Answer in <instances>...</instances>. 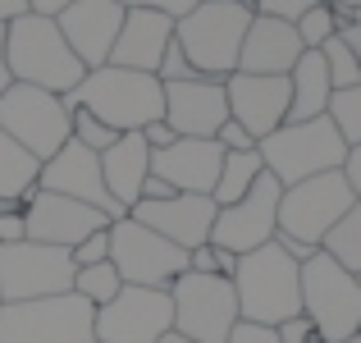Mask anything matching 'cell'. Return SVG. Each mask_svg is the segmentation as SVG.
<instances>
[{"mask_svg": "<svg viewBox=\"0 0 361 343\" xmlns=\"http://www.w3.org/2000/svg\"><path fill=\"white\" fill-rule=\"evenodd\" d=\"M64 106L97 114L115 133H142L147 124L165 119V83L156 73L101 64V69L82 73V83L64 97Z\"/></svg>", "mask_w": 361, "mask_h": 343, "instance_id": "6da1fadb", "label": "cell"}, {"mask_svg": "<svg viewBox=\"0 0 361 343\" xmlns=\"http://www.w3.org/2000/svg\"><path fill=\"white\" fill-rule=\"evenodd\" d=\"M252 18H256V5H247V0H202L197 9H188L178 18L174 42L183 46L197 78L224 83L229 73H238V55H243Z\"/></svg>", "mask_w": 361, "mask_h": 343, "instance_id": "7a4b0ae2", "label": "cell"}, {"mask_svg": "<svg viewBox=\"0 0 361 343\" xmlns=\"http://www.w3.org/2000/svg\"><path fill=\"white\" fill-rule=\"evenodd\" d=\"M5 60H9L14 83L55 92V97H69L87 73L82 60L69 51L60 23L42 14H18L14 23H5Z\"/></svg>", "mask_w": 361, "mask_h": 343, "instance_id": "3957f363", "label": "cell"}, {"mask_svg": "<svg viewBox=\"0 0 361 343\" xmlns=\"http://www.w3.org/2000/svg\"><path fill=\"white\" fill-rule=\"evenodd\" d=\"M233 293H238V316L243 320L279 330L283 320L302 316V265L279 243H265L256 252L238 256Z\"/></svg>", "mask_w": 361, "mask_h": 343, "instance_id": "277c9868", "label": "cell"}, {"mask_svg": "<svg viewBox=\"0 0 361 343\" xmlns=\"http://www.w3.org/2000/svg\"><path fill=\"white\" fill-rule=\"evenodd\" d=\"M256 151L265 160V174H274L283 188L302 183V179H316V174H329V169H343V160H348V142L329 114L283 124L270 138L256 142Z\"/></svg>", "mask_w": 361, "mask_h": 343, "instance_id": "5b68a950", "label": "cell"}, {"mask_svg": "<svg viewBox=\"0 0 361 343\" xmlns=\"http://www.w3.org/2000/svg\"><path fill=\"white\" fill-rule=\"evenodd\" d=\"M0 343H97V307L78 293L0 302Z\"/></svg>", "mask_w": 361, "mask_h": 343, "instance_id": "8992f818", "label": "cell"}, {"mask_svg": "<svg viewBox=\"0 0 361 343\" xmlns=\"http://www.w3.org/2000/svg\"><path fill=\"white\" fill-rule=\"evenodd\" d=\"M302 316L320 325L325 343H343L361 330V289L357 275L343 270L329 252L302 261Z\"/></svg>", "mask_w": 361, "mask_h": 343, "instance_id": "52a82bcc", "label": "cell"}, {"mask_svg": "<svg viewBox=\"0 0 361 343\" xmlns=\"http://www.w3.org/2000/svg\"><path fill=\"white\" fill-rule=\"evenodd\" d=\"M0 128L37 160H51L64 142L73 138V114L64 106V97L42 88H27V83H14V88L0 97Z\"/></svg>", "mask_w": 361, "mask_h": 343, "instance_id": "ba28073f", "label": "cell"}, {"mask_svg": "<svg viewBox=\"0 0 361 343\" xmlns=\"http://www.w3.org/2000/svg\"><path fill=\"white\" fill-rule=\"evenodd\" d=\"M169 298H174V330L192 343H224L229 330L243 320L233 279H224V275L188 270L169 284Z\"/></svg>", "mask_w": 361, "mask_h": 343, "instance_id": "9c48e42d", "label": "cell"}, {"mask_svg": "<svg viewBox=\"0 0 361 343\" xmlns=\"http://www.w3.org/2000/svg\"><path fill=\"white\" fill-rule=\"evenodd\" d=\"M73 256L69 247L51 243H5L0 247V302H32V298H55L73 293Z\"/></svg>", "mask_w": 361, "mask_h": 343, "instance_id": "30bf717a", "label": "cell"}, {"mask_svg": "<svg viewBox=\"0 0 361 343\" xmlns=\"http://www.w3.org/2000/svg\"><path fill=\"white\" fill-rule=\"evenodd\" d=\"M110 261L123 284L137 289H169L178 275H188V252L160 238L156 229L137 224L133 215L110 224Z\"/></svg>", "mask_w": 361, "mask_h": 343, "instance_id": "8fae6325", "label": "cell"}, {"mask_svg": "<svg viewBox=\"0 0 361 343\" xmlns=\"http://www.w3.org/2000/svg\"><path fill=\"white\" fill-rule=\"evenodd\" d=\"M353 202H357V197H353V188H348L343 169L302 179V183L283 188V197H279V234L320 247L329 229L353 211Z\"/></svg>", "mask_w": 361, "mask_h": 343, "instance_id": "7c38bea8", "label": "cell"}, {"mask_svg": "<svg viewBox=\"0 0 361 343\" xmlns=\"http://www.w3.org/2000/svg\"><path fill=\"white\" fill-rule=\"evenodd\" d=\"M279 197H283V183L274 174H261L247 197L215 211L211 243L233 252V256H247L256 247L274 243V234H279Z\"/></svg>", "mask_w": 361, "mask_h": 343, "instance_id": "4fadbf2b", "label": "cell"}, {"mask_svg": "<svg viewBox=\"0 0 361 343\" xmlns=\"http://www.w3.org/2000/svg\"><path fill=\"white\" fill-rule=\"evenodd\" d=\"M169 330H174L169 289L123 284L119 298L97 311V343H160Z\"/></svg>", "mask_w": 361, "mask_h": 343, "instance_id": "5bb4252c", "label": "cell"}, {"mask_svg": "<svg viewBox=\"0 0 361 343\" xmlns=\"http://www.w3.org/2000/svg\"><path fill=\"white\" fill-rule=\"evenodd\" d=\"M37 188L42 193H60V197H73V202L82 206H97L101 215H106L110 224L123 220V206L110 197L106 179H101V156L97 151H87L82 142H64L60 151H55L51 160H42V174H37Z\"/></svg>", "mask_w": 361, "mask_h": 343, "instance_id": "9a60e30c", "label": "cell"}, {"mask_svg": "<svg viewBox=\"0 0 361 343\" xmlns=\"http://www.w3.org/2000/svg\"><path fill=\"white\" fill-rule=\"evenodd\" d=\"M23 220H27V238L32 243H51V247H78L87 234L97 229H110V220L97 211V206H82L73 197H60V193H42L32 188L23 202Z\"/></svg>", "mask_w": 361, "mask_h": 343, "instance_id": "2e32d148", "label": "cell"}, {"mask_svg": "<svg viewBox=\"0 0 361 343\" xmlns=\"http://www.w3.org/2000/svg\"><path fill=\"white\" fill-rule=\"evenodd\" d=\"M224 97H229V119L243 124L256 142L270 138L274 128H283V124H288V101H293L288 78L229 73V78H224Z\"/></svg>", "mask_w": 361, "mask_h": 343, "instance_id": "e0dca14e", "label": "cell"}, {"mask_svg": "<svg viewBox=\"0 0 361 343\" xmlns=\"http://www.w3.org/2000/svg\"><path fill=\"white\" fill-rule=\"evenodd\" d=\"M123 14H128V9H123L119 0H73L55 23H60L69 51L82 60V69H101V64H110V51H115Z\"/></svg>", "mask_w": 361, "mask_h": 343, "instance_id": "ac0fdd59", "label": "cell"}, {"mask_svg": "<svg viewBox=\"0 0 361 343\" xmlns=\"http://www.w3.org/2000/svg\"><path fill=\"white\" fill-rule=\"evenodd\" d=\"M215 211H220V206H215L211 197H202V193H174L169 202H137L128 215H133L137 224L156 229L160 238H169L174 247L192 252V247L211 243Z\"/></svg>", "mask_w": 361, "mask_h": 343, "instance_id": "d6986e66", "label": "cell"}, {"mask_svg": "<svg viewBox=\"0 0 361 343\" xmlns=\"http://www.w3.org/2000/svg\"><path fill=\"white\" fill-rule=\"evenodd\" d=\"M224 119H229L224 83L215 78L165 83V124L174 128V138H215Z\"/></svg>", "mask_w": 361, "mask_h": 343, "instance_id": "ffe728a7", "label": "cell"}, {"mask_svg": "<svg viewBox=\"0 0 361 343\" xmlns=\"http://www.w3.org/2000/svg\"><path fill=\"white\" fill-rule=\"evenodd\" d=\"M224 147L215 138H178L174 147L151 151V174H160L174 193H202L211 197L220 183Z\"/></svg>", "mask_w": 361, "mask_h": 343, "instance_id": "44dd1931", "label": "cell"}, {"mask_svg": "<svg viewBox=\"0 0 361 343\" xmlns=\"http://www.w3.org/2000/svg\"><path fill=\"white\" fill-rule=\"evenodd\" d=\"M307 55L298 37V23L274 14H256L252 28H247V42L238 55V73H265V78H288L293 64Z\"/></svg>", "mask_w": 361, "mask_h": 343, "instance_id": "7402d4cb", "label": "cell"}, {"mask_svg": "<svg viewBox=\"0 0 361 343\" xmlns=\"http://www.w3.org/2000/svg\"><path fill=\"white\" fill-rule=\"evenodd\" d=\"M169 42H174V18L169 14H156V9H128L119 37H115V51H110V64L137 69V73H156Z\"/></svg>", "mask_w": 361, "mask_h": 343, "instance_id": "603a6c76", "label": "cell"}, {"mask_svg": "<svg viewBox=\"0 0 361 343\" xmlns=\"http://www.w3.org/2000/svg\"><path fill=\"white\" fill-rule=\"evenodd\" d=\"M151 174V147L142 142V133H119V142L110 151H101V179H106L110 197L133 211L142 197V183Z\"/></svg>", "mask_w": 361, "mask_h": 343, "instance_id": "cb8c5ba5", "label": "cell"}, {"mask_svg": "<svg viewBox=\"0 0 361 343\" xmlns=\"http://www.w3.org/2000/svg\"><path fill=\"white\" fill-rule=\"evenodd\" d=\"M288 88H293V101H288V124H302V119H320L329 114V101H334V83H329V69H325V55L320 51H307L288 73Z\"/></svg>", "mask_w": 361, "mask_h": 343, "instance_id": "d4e9b609", "label": "cell"}, {"mask_svg": "<svg viewBox=\"0 0 361 343\" xmlns=\"http://www.w3.org/2000/svg\"><path fill=\"white\" fill-rule=\"evenodd\" d=\"M37 174H42V160L27 156V151L0 128V197L27 202V193L37 188Z\"/></svg>", "mask_w": 361, "mask_h": 343, "instance_id": "484cf974", "label": "cell"}, {"mask_svg": "<svg viewBox=\"0 0 361 343\" xmlns=\"http://www.w3.org/2000/svg\"><path fill=\"white\" fill-rule=\"evenodd\" d=\"M265 174V160L261 151H224V165H220V183H215L211 202L215 206H233L238 197L252 193V183Z\"/></svg>", "mask_w": 361, "mask_h": 343, "instance_id": "4316f807", "label": "cell"}, {"mask_svg": "<svg viewBox=\"0 0 361 343\" xmlns=\"http://www.w3.org/2000/svg\"><path fill=\"white\" fill-rule=\"evenodd\" d=\"M320 252H329L343 270L361 275V202H353V211L343 215L334 229L325 234V243H320Z\"/></svg>", "mask_w": 361, "mask_h": 343, "instance_id": "83f0119b", "label": "cell"}, {"mask_svg": "<svg viewBox=\"0 0 361 343\" xmlns=\"http://www.w3.org/2000/svg\"><path fill=\"white\" fill-rule=\"evenodd\" d=\"M119 289H123V279H119V270H115V261H101V265H78L73 270V293H78L82 302H92V307H106V302H115L119 298Z\"/></svg>", "mask_w": 361, "mask_h": 343, "instance_id": "f1b7e54d", "label": "cell"}, {"mask_svg": "<svg viewBox=\"0 0 361 343\" xmlns=\"http://www.w3.org/2000/svg\"><path fill=\"white\" fill-rule=\"evenodd\" d=\"M320 55H325V69H329V83H334V92H348V88H357V83H361V64H357L353 46L343 42V32L329 37V42L320 46Z\"/></svg>", "mask_w": 361, "mask_h": 343, "instance_id": "f546056e", "label": "cell"}, {"mask_svg": "<svg viewBox=\"0 0 361 343\" xmlns=\"http://www.w3.org/2000/svg\"><path fill=\"white\" fill-rule=\"evenodd\" d=\"M338 32H343V23H338V14L325 5V0H320V5H311L307 14L298 18V37H302V46H307V51H320V46H325L329 37H338Z\"/></svg>", "mask_w": 361, "mask_h": 343, "instance_id": "4dcf8cb0", "label": "cell"}, {"mask_svg": "<svg viewBox=\"0 0 361 343\" xmlns=\"http://www.w3.org/2000/svg\"><path fill=\"white\" fill-rule=\"evenodd\" d=\"M329 119L338 124V133H343L348 147H357L361 142V83L348 92H334V101H329Z\"/></svg>", "mask_w": 361, "mask_h": 343, "instance_id": "1f68e13d", "label": "cell"}, {"mask_svg": "<svg viewBox=\"0 0 361 343\" xmlns=\"http://www.w3.org/2000/svg\"><path fill=\"white\" fill-rule=\"evenodd\" d=\"M69 114H73V142H82L87 151L101 156V151H110L119 142V133L110 128V124H101L97 114H87V110H69Z\"/></svg>", "mask_w": 361, "mask_h": 343, "instance_id": "d6a6232c", "label": "cell"}, {"mask_svg": "<svg viewBox=\"0 0 361 343\" xmlns=\"http://www.w3.org/2000/svg\"><path fill=\"white\" fill-rule=\"evenodd\" d=\"M188 270H197V275H224V279H233L238 256L224 252V247H215V243H202V247H192V252H188Z\"/></svg>", "mask_w": 361, "mask_h": 343, "instance_id": "836d02e7", "label": "cell"}, {"mask_svg": "<svg viewBox=\"0 0 361 343\" xmlns=\"http://www.w3.org/2000/svg\"><path fill=\"white\" fill-rule=\"evenodd\" d=\"M156 78H160V83H188V78H197V69L188 64V55H183V46H178V42L165 46V60H160Z\"/></svg>", "mask_w": 361, "mask_h": 343, "instance_id": "e575fe53", "label": "cell"}, {"mask_svg": "<svg viewBox=\"0 0 361 343\" xmlns=\"http://www.w3.org/2000/svg\"><path fill=\"white\" fill-rule=\"evenodd\" d=\"M69 256H73V265H101V261H110V229H97V234H87Z\"/></svg>", "mask_w": 361, "mask_h": 343, "instance_id": "d590c367", "label": "cell"}, {"mask_svg": "<svg viewBox=\"0 0 361 343\" xmlns=\"http://www.w3.org/2000/svg\"><path fill=\"white\" fill-rule=\"evenodd\" d=\"M279 343H325V335L311 316H293L279 325Z\"/></svg>", "mask_w": 361, "mask_h": 343, "instance_id": "8d00e7d4", "label": "cell"}, {"mask_svg": "<svg viewBox=\"0 0 361 343\" xmlns=\"http://www.w3.org/2000/svg\"><path fill=\"white\" fill-rule=\"evenodd\" d=\"M311 5H320V0H256V14H274V18H288V23H298V18L307 14Z\"/></svg>", "mask_w": 361, "mask_h": 343, "instance_id": "74e56055", "label": "cell"}, {"mask_svg": "<svg viewBox=\"0 0 361 343\" xmlns=\"http://www.w3.org/2000/svg\"><path fill=\"white\" fill-rule=\"evenodd\" d=\"M123 9H156V14H169L178 23V18L188 14V9H197L202 0H119Z\"/></svg>", "mask_w": 361, "mask_h": 343, "instance_id": "f35d334b", "label": "cell"}, {"mask_svg": "<svg viewBox=\"0 0 361 343\" xmlns=\"http://www.w3.org/2000/svg\"><path fill=\"white\" fill-rule=\"evenodd\" d=\"M224 343H279V330L274 325H256V320H238Z\"/></svg>", "mask_w": 361, "mask_h": 343, "instance_id": "ab89813d", "label": "cell"}, {"mask_svg": "<svg viewBox=\"0 0 361 343\" xmlns=\"http://www.w3.org/2000/svg\"><path fill=\"white\" fill-rule=\"evenodd\" d=\"M215 142H220L224 151H256V138L243 128V124H233V119H224L220 124V133H215Z\"/></svg>", "mask_w": 361, "mask_h": 343, "instance_id": "60d3db41", "label": "cell"}, {"mask_svg": "<svg viewBox=\"0 0 361 343\" xmlns=\"http://www.w3.org/2000/svg\"><path fill=\"white\" fill-rule=\"evenodd\" d=\"M142 142H147L151 151H165V147H174V128H169L165 119H156V124H147V128H142Z\"/></svg>", "mask_w": 361, "mask_h": 343, "instance_id": "b9f144b4", "label": "cell"}, {"mask_svg": "<svg viewBox=\"0 0 361 343\" xmlns=\"http://www.w3.org/2000/svg\"><path fill=\"white\" fill-rule=\"evenodd\" d=\"M23 238H27V220H23V211L0 215V247H5V243H23Z\"/></svg>", "mask_w": 361, "mask_h": 343, "instance_id": "7bdbcfd3", "label": "cell"}, {"mask_svg": "<svg viewBox=\"0 0 361 343\" xmlns=\"http://www.w3.org/2000/svg\"><path fill=\"white\" fill-rule=\"evenodd\" d=\"M343 179H348V188H353V197L361 202V142H357V147H348V160H343Z\"/></svg>", "mask_w": 361, "mask_h": 343, "instance_id": "ee69618b", "label": "cell"}, {"mask_svg": "<svg viewBox=\"0 0 361 343\" xmlns=\"http://www.w3.org/2000/svg\"><path fill=\"white\" fill-rule=\"evenodd\" d=\"M274 243H279V247H283V252H288V256H293V261H298V265H302V261H311V256L320 252V247L302 243V238H288V234H274Z\"/></svg>", "mask_w": 361, "mask_h": 343, "instance_id": "f6af8a7d", "label": "cell"}, {"mask_svg": "<svg viewBox=\"0 0 361 343\" xmlns=\"http://www.w3.org/2000/svg\"><path fill=\"white\" fill-rule=\"evenodd\" d=\"M325 5H329V9L338 14V23H343V32H348V28H357V23H361V0H325Z\"/></svg>", "mask_w": 361, "mask_h": 343, "instance_id": "bcb514c9", "label": "cell"}, {"mask_svg": "<svg viewBox=\"0 0 361 343\" xmlns=\"http://www.w3.org/2000/svg\"><path fill=\"white\" fill-rule=\"evenodd\" d=\"M169 197H174V188H169L160 174H147V183H142V197H137V202H169Z\"/></svg>", "mask_w": 361, "mask_h": 343, "instance_id": "7dc6e473", "label": "cell"}, {"mask_svg": "<svg viewBox=\"0 0 361 343\" xmlns=\"http://www.w3.org/2000/svg\"><path fill=\"white\" fill-rule=\"evenodd\" d=\"M73 0H27V14H42V18H60Z\"/></svg>", "mask_w": 361, "mask_h": 343, "instance_id": "c3c4849f", "label": "cell"}, {"mask_svg": "<svg viewBox=\"0 0 361 343\" xmlns=\"http://www.w3.org/2000/svg\"><path fill=\"white\" fill-rule=\"evenodd\" d=\"M14 88V73H9V60H5V23H0V97Z\"/></svg>", "mask_w": 361, "mask_h": 343, "instance_id": "681fc988", "label": "cell"}, {"mask_svg": "<svg viewBox=\"0 0 361 343\" xmlns=\"http://www.w3.org/2000/svg\"><path fill=\"white\" fill-rule=\"evenodd\" d=\"M18 14H27V0H0V23H14Z\"/></svg>", "mask_w": 361, "mask_h": 343, "instance_id": "f907efd6", "label": "cell"}, {"mask_svg": "<svg viewBox=\"0 0 361 343\" xmlns=\"http://www.w3.org/2000/svg\"><path fill=\"white\" fill-rule=\"evenodd\" d=\"M343 42L353 46V55H357V64H361V23H357V28H348V32H343Z\"/></svg>", "mask_w": 361, "mask_h": 343, "instance_id": "816d5d0a", "label": "cell"}, {"mask_svg": "<svg viewBox=\"0 0 361 343\" xmlns=\"http://www.w3.org/2000/svg\"><path fill=\"white\" fill-rule=\"evenodd\" d=\"M160 343H192V339H183V335H178V330H169V335L160 339Z\"/></svg>", "mask_w": 361, "mask_h": 343, "instance_id": "f5cc1de1", "label": "cell"}, {"mask_svg": "<svg viewBox=\"0 0 361 343\" xmlns=\"http://www.w3.org/2000/svg\"><path fill=\"white\" fill-rule=\"evenodd\" d=\"M343 343H361V330H357V335H353V339H343Z\"/></svg>", "mask_w": 361, "mask_h": 343, "instance_id": "db71d44e", "label": "cell"}, {"mask_svg": "<svg viewBox=\"0 0 361 343\" xmlns=\"http://www.w3.org/2000/svg\"><path fill=\"white\" fill-rule=\"evenodd\" d=\"M357 289H361V275H357Z\"/></svg>", "mask_w": 361, "mask_h": 343, "instance_id": "11a10c76", "label": "cell"}, {"mask_svg": "<svg viewBox=\"0 0 361 343\" xmlns=\"http://www.w3.org/2000/svg\"><path fill=\"white\" fill-rule=\"evenodd\" d=\"M247 5H256V0H247Z\"/></svg>", "mask_w": 361, "mask_h": 343, "instance_id": "9f6ffc18", "label": "cell"}]
</instances>
